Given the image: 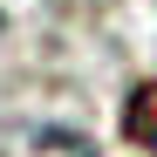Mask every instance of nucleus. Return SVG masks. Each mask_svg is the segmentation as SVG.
<instances>
[{
    "mask_svg": "<svg viewBox=\"0 0 157 157\" xmlns=\"http://www.w3.org/2000/svg\"><path fill=\"white\" fill-rule=\"evenodd\" d=\"M123 137L137 144V150L157 157V82H144L137 96H130V109H123Z\"/></svg>",
    "mask_w": 157,
    "mask_h": 157,
    "instance_id": "1",
    "label": "nucleus"
}]
</instances>
